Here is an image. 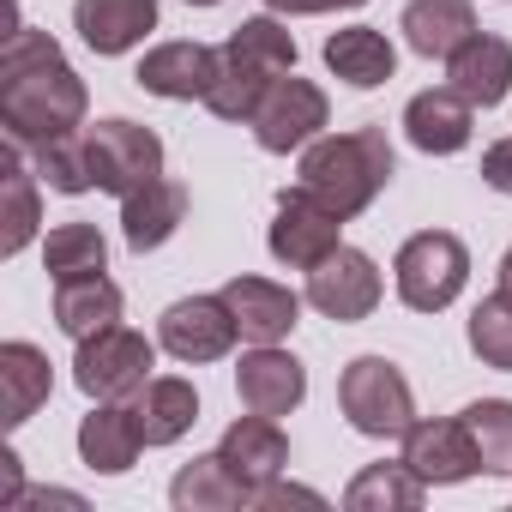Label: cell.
<instances>
[{"instance_id": "6da1fadb", "label": "cell", "mask_w": 512, "mask_h": 512, "mask_svg": "<svg viewBox=\"0 0 512 512\" xmlns=\"http://www.w3.org/2000/svg\"><path fill=\"white\" fill-rule=\"evenodd\" d=\"M85 79L67 67L61 43L49 31L19 25L0 43V127L13 145L43 151L85 127Z\"/></svg>"}, {"instance_id": "7a4b0ae2", "label": "cell", "mask_w": 512, "mask_h": 512, "mask_svg": "<svg viewBox=\"0 0 512 512\" xmlns=\"http://www.w3.org/2000/svg\"><path fill=\"white\" fill-rule=\"evenodd\" d=\"M398 175V157H392V139L380 127H350V133H320L308 151H302V169H296V187L314 193L320 205H332L344 223L362 217Z\"/></svg>"}, {"instance_id": "3957f363", "label": "cell", "mask_w": 512, "mask_h": 512, "mask_svg": "<svg viewBox=\"0 0 512 512\" xmlns=\"http://www.w3.org/2000/svg\"><path fill=\"white\" fill-rule=\"evenodd\" d=\"M296 73V37L278 25V13L241 19L229 31V43L217 49V85L205 97V109L217 121H253V109L266 103V91Z\"/></svg>"}, {"instance_id": "277c9868", "label": "cell", "mask_w": 512, "mask_h": 512, "mask_svg": "<svg viewBox=\"0 0 512 512\" xmlns=\"http://www.w3.org/2000/svg\"><path fill=\"white\" fill-rule=\"evenodd\" d=\"M392 278H398V302L416 308V314H440L464 296V278H470V247L452 235V229H422L398 247L392 260Z\"/></svg>"}, {"instance_id": "5b68a950", "label": "cell", "mask_w": 512, "mask_h": 512, "mask_svg": "<svg viewBox=\"0 0 512 512\" xmlns=\"http://www.w3.org/2000/svg\"><path fill=\"white\" fill-rule=\"evenodd\" d=\"M338 404H344L350 428L368 434V440H404V428L416 422L410 380H404L398 362H386V356H356V362L338 374Z\"/></svg>"}, {"instance_id": "8992f818", "label": "cell", "mask_w": 512, "mask_h": 512, "mask_svg": "<svg viewBox=\"0 0 512 512\" xmlns=\"http://www.w3.org/2000/svg\"><path fill=\"white\" fill-rule=\"evenodd\" d=\"M85 157H91V181L115 199H127L163 175V139L139 121H121V115L85 127Z\"/></svg>"}, {"instance_id": "52a82bcc", "label": "cell", "mask_w": 512, "mask_h": 512, "mask_svg": "<svg viewBox=\"0 0 512 512\" xmlns=\"http://www.w3.org/2000/svg\"><path fill=\"white\" fill-rule=\"evenodd\" d=\"M151 368H157L151 338H145V332H127V326H109V332L85 338L79 356H73V380H79V392L97 398V404H127V398L151 380Z\"/></svg>"}, {"instance_id": "ba28073f", "label": "cell", "mask_w": 512, "mask_h": 512, "mask_svg": "<svg viewBox=\"0 0 512 512\" xmlns=\"http://www.w3.org/2000/svg\"><path fill=\"white\" fill-rule=\"evenodd\" d=\"M332 121V103H326V91L314 85V79H296V73H284L272 91H266V103L253 109V139H260V151H272V157H290V151H308L314 139H320V127Z\"/></svg>"}, {"instance_id": "9c48e42d", "label": "cell", "mask_w": 512, "mask_h": 512, "mask_svg": "<svg viewBox=\"0 0 512 512\" xmlns=\"http://www.w3.org/2000/svg\"><path fill=\"white\" fill-rule=\"evenodd\" d=\"M266 247H272V260H278V266L314 272L332 247H344V217H338L332 205H320L314 193L284 187V193H278V217H272Z\"/></svg>"}, {"instance_id": "30bf717a", "label": "cell", "mask_w": 512, "mask_h": 512, "mask_svg": "<svg viewBox=\"0 0 512 512\" xmlns=\"http://www.w3.org/2000/svg\"><path fill=\"white\" fill-rule=\"evenodd\" d=\"M157 338H163V350H169L175 362L199 368V362H223V356L235 350L241 326H235V314H229L223 296H187V302H169V308H163Z\"/></svg>"}, {"instance_id": "8fae6325", "label": "cell", "mask_w": 512, "mask_h": 512, "mask_svg": "<svg viewBox=\"0 0 512 512\" xmlns=\"http://www.w3.org/2000/svg\"><path fill=\"white\" fill-rule=\"evenodd\" d=\"M308 302L338 320V326H356L380 308V266L368 260L362 247H332L326 260L308 272Z\"/></svg>"}, {"instance_id": "7c38bea8", "label": "cell", "mask_w": 512, "mask_h": 512, "mask_svg": "<svg viewBox=\"0 0 512 512\" xmlns=\"http://www.w3.org/2000/svg\"><path fill=\"white\" fill-rule=\"evenodd\" d=\"M404 464L428 488H452V482H470L482 470V452H476L464 416H452V422H410L404 428Z\"/></svg>"}, {"instance_id": "4fadbf2b", "label": "cell", "mask_w": 512, "mask_h": 512, "mask_svg": "<svg viewBox=\"0 0 512 512\" xmlns=\"http://www.w3.org/2000/svg\"><path fill=\"white\" fill-rule=\"evenodd\" d=\"M217 458L253 488V500H260L284 470H290V440H284V428H278V416H260V410H247L241 422H229L223 428V440H217Z\"/></svg>"}, {"instance_id": "5bb4252c", "label": "cell", "mask_w": 512, "mask_h": 512, "mask_svg": "<svg viewBox=\"0 0 512 512\" xmlns=\"http://www.w3.org/2000/svg\"><path fill=\"white\" fill-rule=\"evenodd\" d=\"M235 392H241V410H260V416H290L302 398H308V368L278 350V344H253L235 368Z\"/></svg>"}, {"instance_id": "9a60e30c", "label": "cell", "mask_w": 512, "mask_h": 512, "mask_svg": "<svg viewBox=\"0 0 512 512\" xmlns=\"http://www.w3.org/2000/svg\"><path fill=\"white\" fill-rule=\"evenodd\" d=\"M139 91L169 97V103H205L217 85V49L211 43H157L139 61Z\"/></svg>"}, {"instance_id": "2e32d148", "label": "cell", "mask_w": 512, "mask_h": 512, "mask_svg": "<svg viewBox=\"0 0 512 512\" xmlns=\"http://www.w3.org/2000/svg\"><path fill=\"white\" fill-rule=\"evenodd\" d=\"M404 133H410L416 151H428V157H452V151H464L470 133H476V103L458 97L452 85L416 91V97L404 103Z\"/></svg>"}, {"instance_id": "e0dca14e", "label": "cell", "mask_w": 512, "mask_h": 512, "mask_svg": "<svg viewBox=\"0 0 512 512\" xmlns=\"http://www.w3.org/2000/svg\"><path fill=\"white\" fill-rule=\"evenodd\" d=\"M217 296L229 302V314H235V326H241L247 344H278L302 320V296L284 290V284H272V278H229Z\"/></svg>"}, {"instance_id": "ac0fdd59", "label": "cell", "mask_w": 512, "mask_h": 512, "mask_svg": "<svg viewBox=\"0 0 512 512\" xmlns=\"http://www.w3.org/2000/svg\"><path fill=\"white\" fill-rule=\"evenodd\" d=\"M446 85L458 97H470L476 109H500L512 91V43L494 31H476L452 61H446Z\"/></svg>"}, {"instance_id": "d6986e66", "label": "cell", "mask_w": 512, "mask_h": 512, "mask_svg": "<svg viewBox=\"0 0 512 512\" xmlns=\"http://www.w3.org/2000/svg\"><path fill=\"white\" fill-rule=\"evenodd\" d=\"M73 31L97 55H127L157 31V0H73Z\"/></svg>"}, {"instance_id": "ffe728a7", "label": "cell", "mask_w": 512, "mask_h": 512, "mask_svg": "<svg viewBox=\"0 0 512 512\" xmlns=\"http://www.w3.org/2000/svg\"><path fill=\"white\" fill-rule=\"evenodd\" d=\"M55 392V368L37 344L13 338V344H0V422L7 428H25Z\"/></svg>"}, {"instance_id": "44dd1931", "label": "cell", "mask_w": 512, "mask_h": 512, "mask_svg": "<svg viewBox=\"0 0 512 512\" xmlns=\"http://www.w3.org/2000/svg\"><path fill=\"white\" fill-rule=\"evenodd\" d=\"M127 404H133V416H139L145 446H175V440L199 422V392H193V380H181V374H151Z\"/></svg>"}, {"instance_id": "7402d4cb", "label": "cell", "mask_w": 512, "mask_h": 512, "mask_svg": "<svg viewBox=\"0 0 512 512\" xmlns=\"http://www.w3.org/2000/svg\"><path fill=\"white\" fill-rule=\"evenodd\" d=\"M398 31L422 61H452L476 37V13H470V0H410Z\"/></svg>"}, {"instance_id": "603a6c76", "label": "cell", "mask_w": 512, "mask_h": 512, "mask_svg": "<svg viewBox=\"0 0 512 512\" xmlns=\"http://www.w3.org/2000/svg\"><path fill=\"white\" fill-rule=\"evenodd\" d=\"M181 223H187V187H181V181H169V175H157L151 187H139V193H127V199H121V235H127V247H133V253L163 247Z\"/></svg>"}, {"instance_id": "cb8c5ba5", "label": "cell", "mask_w": 512, "mask_h": 512, "mask_svg": "<svg viewBox=\"0 0 512 512\" xmlns=\"http://www.w3.org/2000/svg\"><path fill=\"white\" fill-rule=\"evenodd\" d=\"M145 434H139V416L133 404H97L85 422H79V458L97 470V476H127L133 458H139Z\"/></svg>"}, {"instance_id": "d4e9b609", "label": "cell", "mask_w": 512, "mask_h": 512, "mask_svg": "<svg viewBox=\"0 0 512 512\" xmlns=\"http://www.w3.org/2000/svg\"><path fill=\"white\" fill-rule=\"evenodd\" d=\"M326 67H332V79H344L356 91H374L398 73V49L374 25H344V31L326 37Z\"/></svg>"}, {"instance_id": "484cf974", "label": "cell", "mask_w": 512, "mask_h": 512, "mask_svg": "<svg viewBox=\"0 0 512 512\" xmlns=\"http://www.w3.org/2000/svg\"><path fill=\"white\" fill-rule=\"evenodd\" d=\"M55 326H61L73 344H85V338L121 326V290H115L103 272H97V278H67V284H55Z\"/></svg>"}, {"instance_id": "4316f807", "label": "cell", "mask_w": 512, "mask_h": 512, "mask_svg": "<svg viewBox=\"0 0 512 512\" xmlns=\"http://www.w3.org/2000/svg\"><path fill=\"white\" fill-rule=\"evenodd\" d=\"M169 500H175L181 512H235V506H253V488H247L217 452H205V458L181 464V476L169 482Z\"/></svg>"}, {"instance_id": "83f0119b", "label": "cell", "mask_w": 512, "mask_h": 512, "mask_svg": "<svg viewBox=\"0 0 512 512\" xmlns=\"http://www.w3.org/2000/svg\"><path fill=\"white\" fill-rule=\"evenodd\" d=\"M25 145H13L7 139V151H0V193H7V211H0V253H25L31 247V235H37V223H43V205H37V175L25 169V157H19Z\"/></svg>"}, {"instance_id": "f1b7e54d", "label": "cell", "mask_w": 512, "mask_h": 512, "mask_svg": "<svg viewBox=\"0 0 512 512\" xmlns=\"http://www.w3.org/2000/svg\"><path fill=\"white\" fill-rule=\"evenodd\" d=\"M428 494V482L398 458V464H368L356 470V482L344 488V506L350 512H416Z\"/></svg>"}, {"instance_id": "f546056e", "label": "cell", "mask_w": 512, "mask_h": 512, "mask_svg": "<svg viewBox=\"0 0 512 512\" xmlns=\"http://www.w3.org/2000/svg\"><path fill=\"white\" fill-rule=\"evenodd\" d=\"M103 266H109V241H103L97 223H55V229H49V241H43V272H49L55 284H67V278H97Z\"/></svg>"}, {"instance_id": "4dcf8cb0", "label": "cell", "mask_w": 512, "mask_h": 512, "mask_svg": "<svg viewBox=\"0 0 512 512\" xmlns=\"http://www.w3.org/2000/svg\"><path fill=\"white\" fill-rule=\"evenodd\" d=\"M464 428L482 452L488 476H512V398H482L464 410Z\"/></svg>"}, {"instance_id": "1f68e13d", "label": "cell", "mask_w": 512, "mask_h": 512, "mask_svg": "<svg viewBox=\"0 0 512 512\" xmlns=\"http://www.w3.org/2000/svg\"><path fill=\"white\" fill-rule=\"evenodd\" d=\"M470 350L482 356V368L512 374V290L506 284L476 302V314H470Z\"/></svg>"}, {"instance_id": "d6a6232c", "label": "cell", "mask_w": 512, "mask_h": 512, "mask_svg": "<svg viewBox=\"0 0 512 512\" xmlns=\"http://www.w3.org/2000/svg\"><path fill=\"white\" fill-rule=\"evenodd\" d=\"M37 175L55 193H91L97 181H91V157H85V127L67 133V139H55V145H43L37 151Z\"/></svg>"}, {"instance_id": "836d02e7", "label": "cell", "mask_w": 512, "mask_h": 512, "mask_svg": "<svg viewBox=\"0 0 512 512\" xmlns=\"http://www.w3.org/2000/svg\"><path fill=\"white\" fill-rule=\"evenodd\" d=\"M482 181L512 199V139H494V145L482 151Z\"/></svg>"}, {"instance_id": "e575fe53", "label": "cell", "mask_w": 512, "mask_h": 512, "mask_svg": "<svg viewBox=\"0 0 512 512\" xmlns=\"http://www.w3.org/2000/svg\"><path fill=\"white\" fill-rule=\"evenodd\" d=\"M344 7H362V0H266V13H284V19H314V13H344Z\"/></svg>"}, {"instance_id": "d590c367", "label": "cell", "mask_w": 512, "mask_h": 512, "mask_svg": "<svg viewBox=\"0 0 512 512\" xmlns=\"http://www.w3.org/2000/svg\"><path fill=\"white\" fill-rule=\"evenodd\" d=\"M253 506H326V494H314V488H296V482H284V476H278V482H272L260 500H253Z\"/></svg>"}, {"instance_id": "8d00e7d4", "label": "cell", "mask_w": 512, "mask_h": 512, "mask_svg": "<svg viewBox=\"0 0 512 512\" xmlns=\"http://www.w3.org/2000/svg\"><path fill=\"white\" fill-rule=\"evenodd\" d=\"M13 506H79V512H85V500L67 494V488H31V494H19Z\"/></svg>"}, {"instance_id": "74e56055", "label": "cell", "mask_w": 512, "mask_h": 512, "mask_svg": "<svg viewBox=\"0 0 512 512\" xmlns=\"http://www.w3.org/2000/svg\"><path fill=\"white\" fill-rule=\"evenodd\" d=\"M19 500V452L7 446V452H0V506H13Z\"/></svg>"}, {"instance_id": "f35d334b", "label": "cell", "mask_w": 512, "mask_h": 512, "mask_svg": "<svg viewBox=\"0 0 512 512\" xmlns=\"http://www.w3.org/2000/svg\"><path fill=\"white\" fill-rule=\"evenodd\" d=\"M500 284L512 290V247H506V260H500Z\"/></svg>"}, {"instance_id": "ab89813d", "label": "cell", "mask_w": 512, "mask_h": 512, "mask_svg": "<svg viewBox=\"0 0 512 512\" xmlns=\"http://www.w3.org/2000/svg\"><path fill=\"white\" fill-rule=\"evenodd\" d=\"M187 7H217V0H187Z\"/></svg>"}]
</instances>
